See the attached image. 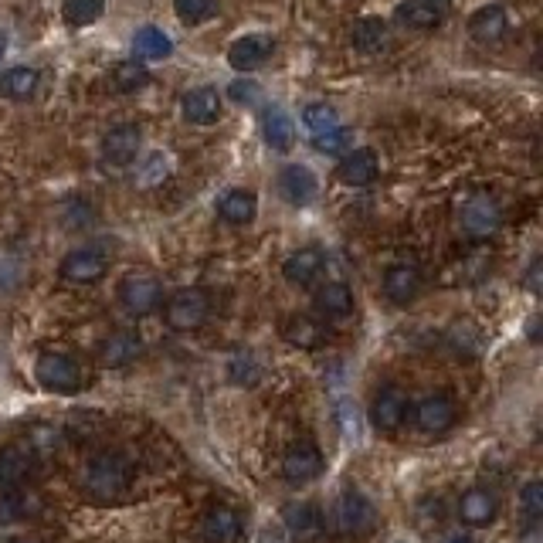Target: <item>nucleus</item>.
I'll use <instances>...</instances> for the list:
<instances>
[{
    "mask_svg": "<svg viewBox=\"0 0 543 543\" xmlns=\"http://www.w3.org/2000/svg\"><path fill=\"white\" fill-rule=\"evenodd\" d=\"M133 482V462L123 452H99L92 455L82 472V489L99 503H112L129 489Z\"/></svg>",
    "mask_w": 543,
    "mask_h": 543,
    "instance_id": "nucleus-1",
    "label": "nucleus"
},
{
    "mask_svg": "<svg viewBox=\"0 0 543 543\" xmlns=\"http://www.w3.org/2000/svg\"><path fill=\"white\" fill-rule=\"evenodd\" d=\"M211 316V296L204 289H177L163 306V320L177 333H194L208 323Z\"/></svg>",
    "mask_w": 543,
    "mask_h": 543,
    "instance_id": "nucleus-2",
    "label": "nucleus"
},
{
    "mask_svg": "<svg viewBox=\"0 0 543 543\" xmlns=\"http://www.w3.org/2000/svg\"><path fill=\"white\" fill-rule=\"evenodd\" d=\"M34 377L45 391L55 394H75L82 387V367L68 353H41L34 364Z\"/></svg>",
    "mask_w": 543,
    "mask_h": 543,
    "instance_id": "nucleus-3",
    "label": "nucleus"
},
{
    "mask_svg": "<svg viewBox=\"0 0 543 543\" xmlns=\"http://www.w3.org/2000/svg\"><path fill=\"white\" fill-rule=\"evenodd\" d=\"M160 303H163V286L157 275L129 272L126 279L119 282V306H123L129 316H150Z\"/></svg>",
    "mask_w": 543,
    "mask_h": 543,
    "instance_id": "nucleus-4",
    "label": "nucleus"
},
{
    "mask_svg": "<svg viewBox=\"0 0 543 543\" xmlns=\"http://www.w3.org/2000/svg\"><path fill=\"white\" fill-rule=\"evenodd\" d=\"M408 408H411L408 391L398 384H387L370 401V425L381 435H394L404 425V418H408Z\"/></svg>",
    "mask_w": 543,
    "mask_h": 543,
    "instance_id": "nucleus-5",
    "label": "nucleus"
},
{
    "mask_svg": "<svg viewBox=\"0 0 543 543\" xmlns=\"http://www.w3.org/2000/svg\"><path fill=\"white\" fill-rule=\"evenodd\" d=\"M459 221H462V231H465L469 238H476V241L493 238L496 231H499V224H503V208H499L496 197L472 194L469 201H465Z\"/></svg>",
    "mask_w": 543,
    "mask_h": 543,
    "instance_id": "nucleus-6",
    "label": "nucleus"
},
{
    "mask_svg": "<svg viewBox=\"0 0 543 543\" xmlns=\"http://www.w3.org/2000/svg\"><path fill=\"white\" fill-rule=\"evenodd\" d=\"M109 269V255L102 252L99 245H82V248H72L65 258H62V279L65 282H75V286H89V282H99L102 275Z\"/></svg>",
    "mask_w": 543,
    "mask_h": 543,
    "instance_id": "nucleus-7",
    "label": "nucleus"
},
{
    "mask_svg": "<svg viewBox=\"0 0 543 543\" xmlns=\"http://www.w3.org/2000/svg\"><path fill=\"white\" fill-rule=\"evenodd\" d=\"M333 520H336V530H340L343 537H357V533H367L370 527H374L377 510L360 489H347V493L340 496V503H336Z\"/></svg>",
    "mask_w": 543,
    "mask_h": 543,
    "instance_id": "nucleus-8",
    "label": "nucleus"
},
{
    "mask_svg": "<svg viewBox=\"0 0 543 543\" xmlns=\"http://www.w3.org/2000/svg\"><path fill=\"white\" fill-rule=\"evenodd\" d=\"M459 421V408L448 394H428V398L418 401L415 408V425L421 428L425 435H442L448 428Z\"/></svg>",
    "mask_w": 543,
    "mask_h": 543,
    "instance_id": "nucleus-9",
    "label": "nucleus"
},
{
    "mask_svg": "<svg viewBox=\"0 0 543 543\" xmlns=\"http://www.w3.org/2000/svg\"><path fill=\"white\" fill-rule=\"evenodd\" d=\"M323 472V452L313 442H296L282 459V476L292 486H306Z\"/></svg>",
    "mask_w": 543,
    "mask_h": 543,
    "instance_id": "nucleus-10",
    "label": "nucleus"
},
{
    "mask_svg": "<svg viewBox=\"0 0 543 543\" xmlns=\"http://www.w3.org/2000/svg\"><path fill=\"white\" fill-rule=\"evenodd\" d=\"M282 520H286V533L296 543L320 540L326 530L323 510L316 503H289L286 510H282Z\"/></svg>",
    "mask_w": 543,
    "mask_h": 543,
    "instance_id": "nucleus-11",
    "label": "nucleus"
},
{
    "mask_svg": "<svg viewBox=\"0 0 543 543\" xmlns=\"http://www.w3.org/2000/svg\"><path fill=\"white\" fill-rule=\"evenodd\" d=\"M140 146H143V129L133 123H123L106 133V140H102V157H106V163L126 167V163L140 157Z\"/></svg>",
    "mask_w": 543,
    "mask_h": 543,
    "instance_id": "nucleus-12",
    "label": "nucleus"
},
{
    "mask_svg": "<svg viewBox=\"0 0 543 543\" xmlns=\"http://www.w3.org/2000/svg\"><path fill=\"white\" fill-rule=\"evenodd\" d=\"M180 112H184V119L191 126H211L221 119V96L218 89H211V85H197V89L184 92V99H180Z\"/></svg>",
    "mask_w": 543,
    "mask_h": 543,
    "instance_id": "nucleus-13",
    "label": "nucleus"
},
{
    "mask_svg": "<svg viewBox=\"0 0 543 543\" xmlns=\"http://www.w3.org/2000/svg\"><path fill=\"white\" fill-rule=\"evenodd\" d=\"M272 48H275V41L269 34H245V38H238L235 45L228 48V62H231V68H238V72H252V68L269 62Z\"/></svg>",
    "mask_w": 543,
    "mask_h": 543,
    "instance_id": "nucleus-14",
    "label": "nucleus"
},
{
    "mask_svg": "<svg viewBox=\"0 0 543 543\" xmlns=\"http://www.w3.org/2000/svg\"><path fill=\"white\" fill-rule=\"evenodd\" d=\"M336 177L347 187H370L381 177V160H377L374 150H353L343 157L340 167H336Z\"/></svg>",
    "mask_w": 543,
    "mask_h": 543,
    "instance_id": "nucleus-15",
    "label": "nucleus"
},
{
    "mask_svg": "<svg viewBox=\"0 0 543 543\" xmlns=\"http://www.w3.org/2000/svg\"><path fill=\"white\" fill-rule=\"evenodd\" d=\"M510 31V11L503 4H489V7H479L469 21V34L479 41V45H496V41L506 38Z\"/></svg>",
    "mask_w": 543,
    "mask_h": 543,
    "instance_id": "nucleus-16",
    "label": "nucleus"
},
{
    "mask_svg": "<svg viewBox=\"0 0 543 543\" xmlns=\"http://www.w3.org/2000/svg\"><path fill=\"white\" fill-rule=\"evenodd\" d=\"M320 191V184H316V174L303 163H289L286 170L279 174V194L286 197L289 204H296V208H303L309 204Z\"/></svg>",
    "mask_w": 543,
    "mask_h": 543,
    "instance_id": "nucleus-17",
    "label": "nucleus"
},
{
    "mask_svg": "<svg viewBox=\"0 0 543 543\" xmlns=\"http://www.w3.org/2000/svg\"><path fill=\"white\" fill-rule=\"evenodd\" d=\"M282 340L299 350H316L326 343V326L316 320V316L292 313V316H286V323H282Z\"/></svg>",
    "mask_w": 543,
    "mask_h": 543,
    "instance_id": "nucleus-18",
    "label": "nucleus"
},
{
    "mask_svg": "<svg viewBox=\"0 0 543 543\" xmlns=\"http://www.w3.org/2000/svg\"><path fill=\"white\" fill-rule=\"evenodd\" d=\"M421 292V272L415 265L401 262V265H391L384 272V296L391 299L394 306H408L415 303V296Z\"/></svg>",
    "mask_w": 543,
    "mask_h": 543,
    "instance_id": "nucleus-19",
    "label": "nucleus"
},
{
    "mask_svg": "<svg viewBox=\"0 0 543 543\" xmlns=\"http://www.w3.org/2000/svg\"><path fill=\"white\" fill-rule=\"evenodd\" d=\"M496 513H499V499L482 486L465 489L459 499V516L469 527H489V523L496 520Z\"/></svg>",
    "mask_w": 543,
    "mask_h": 543,
    "instance_id": "nucleus-20",
    "label": "nucleus"
},
{
    "mask_svg": "<svg viewBox=\"0 0 543 543\" xmlns=\"http://www.w3.org/2000/svg\"><path fill=\"white\" fill-rule=\"evenodd\" d=\"M201 533L208 543H238L241 540V516L231 506H211L201 520Z\"/></svg>",
    "mask_w": 543,
    "mask_h": 543,
    "instance_id": "nucleus-21",
    "label": "nucleus"
},
{
    "mask_svg": "<svg viewBox=\"0 0 543 543\" xmlns=\"http://www.w3.org/2000/svg\"><path fill=\"white\" fill-rule=\"evenodd\" d=\"M323 265L326 258L320 248H299V252H292L282 262V275H286V282H292V286H313L320 279Z\"/></svg>",
    "mask_w": 543,
    "mask_h": 543,
    "instance_id": "nucleus-22",
    "label": "nucleus"
},
{
    "mask_svg": "<svg viewBox=\"0 0 543 543\" xmlns=\"http://www.w3.org/2000/svg\"><path fill=\"white\" fill-rule=\"evenodd\" d=\"M262 133H265V143L279 153H289L292 143H296V123H292V116L282 106H265Z\"/></svg>",
    "mask_w": 543,
    "mask_h": 543,
    "instance_id": "nucleus-23",
    "label": "nucleus"
},
{
    "mask_svg": "<svg viewBox=\"0 0 543 543\" xmlns=\"http://www.w3.org/2000/svg\"><path fill=\"white\" fill-rule=\"evenodd\" d=\"M394 17H398L404 28L432 31L445 21V7L438 4V0H404V4H398Z\"/></svg>",
    "mask_w": 543,
    "mask_h": 543,
    "instance_id": "nucleus-24",
    "label": "nucleus"
},
{
    "mask_svg": "<svg viewBox=\"0 0 543 543\" xmlns=\"http://www.w3.org/2000/svg\"><path fill=\"white\" fill-rule=\"evenodd\" d=\"M31 465H34L31 448L4 445V448H0V486H4V489L21 486V482L31 476Z\"/></svg>",
    "mask_w": 543,
    "mask_h": 543,
    "instance_id": "nucleus-25",
    "label": "nucleus"
},
{
    "mask_svg": "<svg viewBox=\"0 0 543 543\" xmlns=\"http://www.w3.org/2000/svg\"><path fill=\"white\" fill-rule=\"evenodd\" d=\"M140 353H143V340H140V336H136L133 330H116L106 343H102L99 360L106 367H126V364H133Z\"/></svg>",
    "mask_w": 543,
    "mask_h": 543,
    "instance_id": "nucleus-26",
    "label": "nucleus"
},
{
    "mask_svg": "<svg viewBox=\"0 0 543 543\" xmlns=\"http://www.w3.org/2000/svg\"><path fill=\"white\" fill-rule=\"evenodd\" d=\"M316 313L323 320H347L353 313V292L343 282H326V286L316 292Z\"/></svg>",
    "mask_w": 543,
    "mask_h": 543,
    "instance_id": "nucleus-27",
    "label": "nucleus"
},
{
    "mask_svg": "<svg viewBox=\"0 0 543 543\" xmlns=\"http://www.w3.org/2000/svg\"><path fill=\"white\" fill-rule=\"evenodd\" d=\"M38 68H28V65H17V68H7L0 75V96L11 99V102H28L34 92H38Z\"/></svg>",
    "mask_w": 543,
    "mask_h": 543,
    "instance_id": "nucleus-28",
    "label": "nucleus"
},
{
    "mask_svg": "<svg viewBox=\"0 0 543 543\" xmlns=\"http://www.w3.org/2000/svg\"><path fill=\"white\" fill-rule=\"evenodd\" d=\"M255 211H258V197L252 191H228L218 201V214L221 221L235 224V228H241V224H252L255 221Z\"/></svg>",
    "mask_w": 543,
    "mask_h": 543,
    "instance_id": "nucleus-29",
    "label": "nucleus"
},
{
    "mask_svg": "<svg viewBox=\"0 0 543 543\" xmlns=\"http://www.w3.org/2000/svg\"><path fill=\"white\" fill-rule=\"evenodd\" d=\"M350 41L353 48L364 51V55H377V51L387 48V24L381 17H360L350 31Z\"/></svg>",
    "mask_w": 543,
    "mask_h": 543,
    "instance_id": "nucleus-30",
    "label": "nucleus"
},
{
    "mask_svg": "<svg viewBox=\"0 0 543 543\" xmlns=\"http://www.w3.org/2000/svg\"><path fill=\"white\" fill-rule=\"evenodd\" d=\"M133 48H136V55L146 58V62H163V58H170V51H174V41H170L167 31L146 24V28L136 31Z\"/></svg>",
    "mask_w": 543,
    "mask_h": 543,
    "instance_id": "nucleus-31",
    "label": "nucleus"
},
{
    "mask_svg": "<svg viewBox=\"0 0 543 543\" xmlns=\"http://www.w3.org/2000/svg\"><path fill=\"white\" fill-rule=\"evenodd\" d=\"M146 82H150V72H146V65H140L136 58L119 62L112 68V89L116 92H140Z\"/></svg>",
    "mask_w": 543,
    "mask_h": 543,
    "instance_id": "nucleus-32",
    "label": "nucleus"
},
{
    "mask_svg": "<svg viewBox=\"0 0 543 543\" xmlns=\"http://www.w3.org/2000/svg\"><path fill=\"white\" fill-rule=\"evenodd\" d=\"M102 11H106V0H65L62 17L72 28H85V24H96Z\"/></svg>",
    "mask_w": 543,
    "mask_h": 543,
    "instance_id": "nucleus-33",
    "label": "nucleus"
},
{
    "mask_svg": "<svg viewBox=\"0 0 543 543\" xmlns=\"http://www.w3.org/2000/svg\"><path fill=\"white\" fill-rule=\"evenodd\" d=\"M38 506V499L21 493V489H11V493L0 496V523H14V520H24L31 516V510Z\"/></svg>",
    "mask_w": 543,
    "mask_h": 543,
    "instance_id": "nucleus-34",
    "label": "nucleus"
},
{
    "mask_svg": "<svg viewBox=\"0 0 543 543\" xmlns=\"http://www.w3.org/2000/svg\"><path fill=\"white\" fill-rule=\"evenodd\" d=\"M174 11L184 24H204L218 14V0H174Z\"/></svg>",
    "mask_w": 543,
    "mask_h": 543,
    "instance_id": "nucleus-35",
    "label": "nucleus"
},
{
    "mask_svg": "<svg viewBox=\"0 0 543 543\" xmlns=\"http://www.w3.org/2000/svg\"><path fill=\"white\" fill-rule=\"evenodd\" d=\"M303 123L309 129V136H320L326 129L340 126V116H336V109L326 106V102H313V106H306L303 112Z\"/></svg>",
    "mask_w": 543,
    "mask_h": 543,
    "instance_id": "nucleus-36",
    "label": "nucleus"
},
{
    "mask_svg": "<svg viewBox=\"0 0 543 543\" xmlns=\"http://www.w3.org/2000/svg\"><path fill=\"white\" fill-rule=\"evenodd\" d=\"M309 140H313V146L320 153H347L350 143H353V136H350V129L340 123V126L326 129V133H320V136H309Z\"/></svg>",
    "mask_w": 543,
    "mask_h": 543,
    "instance_id": "nucleus-37",
    "label": "nucleus"
},
{
    "mask_svg": "<svg viewBox=\"0 0 543 543\" xmlns=\"http://www.w3.org/2000/svg\"><path fill=\"white\" fill-rule=\"evenodd\" d=\"M231 381L235 384H255L258 381V364H255L252 353L241 350L231 357Z\"/></svg>",
    "mask_w": 543,
    "mask_h": 543,
    "instance_id": "nucleus-38",
    "label": "nucleus"
},
{
    "mask_svg": "<svg viewBox=\"0 0 543 543\" xmlns=\"http://www.w3.org/2000/svg\"><path fill=\"white\" fill-rule=\"evenodd\" d=\"M58 442H62V432L51 425H34L28 435V448L31 452H55Z\"/></svg>",
    "mask_w": 543,
    "mask_h": 543,
    "instance_id": "nucleus-39",
    "label": "nucleus"
},
{
    "mask_svg": "<svg viewBox=\"0 0 543 543\" xmlns=\"http://www.w3.org/2000/svg\"><path fill=\"white\" fill-rule=\"evenodd\" d=\"M523 513H527V520H540L543 516V482L540 479H530L527 486H523Z\"/></svg>",
    "mask_w": 543,
    "mask_h": 543,
    "instance_id": "nucleus-40",
    "label": "nucleus"
},
{
    "mask_svg": "<svg viewBox=\"0 0 543 543\" xmlns=\"http://www.w3.org/2000/svg\"><path fill=\"white\" fill-rule=\"evenodd\" d=\"M228 99H235L238 106H255L262 99V85L255 79H235L228 85Z\"/></svg>",
    "mask_w": 543,
    "mask_h": 543,
    "instance_id": "nucleus-41",
    "label": "nucleus"
},
{
    "mask_svg": "<svg viewBox=\"0 0 543 543\" xmlns=\"http://www.w3.org/2000/svg\"><path fill=\"white\" fill-rule=\"evenodd\" d=\"M163 177H167V160H163V153H150L146 163L140 167V184L153 187V184H160Z\"/></svg>",
    "mask_w": 543,
    "mask_h": 543,
    "instance_id": "nucleus-42",
    "label": "nucleus"
},
{
    "mask_svg": "<svg viewBox=\"0 0 543 543\" xmlns=\"http://www.w3.org/2000/svg\"><path fill=\"white\" fill-rule=\"evenodd\" d=\"M527 282H530V292H540V262H533V265H530Z\"/></svg>",
    "mask_w": 543,
    "mask_h": 543,
    "instance_id": "nucleus-43",
    "label": "nucleus"
},
{
    "mask_svg": "<svg viewBox=\"0 0 543 543\" xmlns=\"http://www.w3.org/2000/svg\"><path fill=\"white\" fill-rule=\"evenodd\" d=\"M4 51H7V38H4V31H0V58H4Z\"/></svg>",
    "mask_w": 543,
    "mask_h": 543,
    "instance_id": "nucleus-44",
    "label": "nucleus"
},
{
    "mask_svg": "<svg viewBox=\"0 0 543 543\" xmlns=\"http://www.w3.org/2000/svg\"><path fill=\"white\" fill-rule=\"evenodd\" d=\"M445 543H472V540L469 537H448Z\"/></svg>",
    "mask_w": 543,
    "mask_h": 543,
    "instance_id": "nucleus-45",
    "label": "nucleus"
},
{
    "mask_svg": "<svg viewBox=\"0 0 543 543\" xmlns=\"http://www.w3.org/2000/svg\"><path fill=\"white\" fill-rule=\"evenodd\" d=\"M11 543H38V540H24V537H21V540H11Z\"/></svg>",
    "mask_w": 543,
    "mask_h": 543,
    "instance_id": "nucleus-46",
    "label": "nucleus"
},
{
    "mask_svg": "<svg viewBox=\"0 0 543 543\" xmlns=\"http://www.w3.org/2000/svg\"><path fill=\"white\" fill-rule=\"evenodd\" d=\"M438 4H448V0H438Z\"/></svg>",
    "mask_w": 543,
    "mask_h": 543,
    "instance_id": "nucleus-47",
    "label": "nucleus"
}]
</instances>
